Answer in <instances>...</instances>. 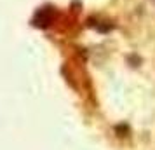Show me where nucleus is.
<instances>
[{"label":"nucleus","instance_id":"obj_1","mask_svg":"<svg viewBox=\"0 0 155 150\" xmlns=\"http://www.w3.org/2000/svg\"><path fill=\"white\" fill-rule=\"evenodd\" d=\"M153 2H155V0H153Z\"/></svg>","mask_w":155,"mask_h":150}]
</instances>
